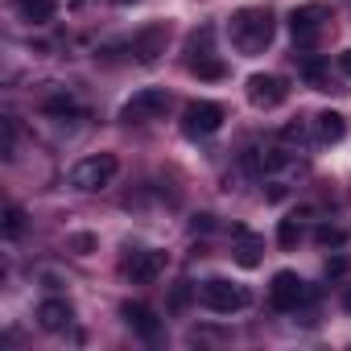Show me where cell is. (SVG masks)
I'll return each instance as SVG.
<instances>
[{
    "label": "cell",
    "mask_w": 351,
    "mask_h": 351,
    "mask_svg": "<svg viewBox=\"0 0 351 351\" xmlns=\"http://www.w3.org/2000/svg\"><path fill=\"white\" fill-rule=\"evenodd\" d=\"M228 38H232V46L240 50V54H265L269 50V42H273V13L269 9H240V13H232V21H228Z\"/></svg>",
    "instance_id": "6da1fadb"
},
{
    "label": "cell",
    "mask_w": 351,
    "mask_h": 351,
    "mask_svg": "<svg viewBox=\"0 0 351 351\" xmlns=\"http://www.w3.org/2000/svg\"><path fill=\"white\" fill-rule=\"evenodd\" d=\"M116 169H120L116 153H91V157L75 161V169H71V186H75V191H83V195H95V191L112 186Z\"/></svg>",
    "instance_id": "7a4b0ae2"
},
{
    "label": "cell",
    "mask_w": 351,
    "mask_h": 351,
    "mask_svg": "<svg viewBox=\"0 0 351 351\" xmlns=\"http://www.w3.org/2000/svg\"><path fill=\"white\" fill-rule=\"evenodd\" d=\"M169 112V91L165 87H141L132 91V99H124L120 120L124 124H145V120H161Z\"/></svg>",
    "instance_id": "3957f363"
},
{
    "label": "cell",
    "mask_w": 351,
    "mask_h": 351,
    "mask_svg": "<svg viewBox=\"0 0 351 351\" xmlns=\"http://www.w3.org/2000/svg\"><path fill=\"white\" fill-rule=\"evenodd\" d=\"M199 302H203L211 314H236V310L248 306V289L236 285V281H228V277H211V281H203Z\"/></svg>",
    "instance_id": "277c9868"
},
{
    "label": "cell",
    "mask_w": 351,
    "mask_h": 351,
    "mask_svg": "<svg viewBox=\"0 0 351 351\" xmlns=\"http://www.w3.org/2000/svg\"><path fill=\"white\" fill-rule=\"evenodd\" d=\"M314 298V289L298 277V273H289V269H281V273H273V285H269V306L273 310H281V314H289V310H298V306H306Z\"/></svg>",
    "instance_id": "5b68a950"
},
{
    "label": "cell",
    "mask_w": 351,
    "mask_h": 351,
    "mask_svg": "<svg viewBox=\"0 0 351 351\" xmlns=\"http://www.w3.org/2000/svg\"><path fill=\"white\" fill-rule=\"evenodd\" d=\"M326 21H330L326 5H302V9L289 13V34L302 50H310V46H318V34L326 29Z\"/></svg>",
    "instance_id": "8992f818"
},
{
    "label": "cell",
    "mask_w": 351,
    "mask_h": 351,
    "mask_svg": "<svg viewBox=\"0 0 351 351\" xmlns=\"http://www.w3.org/2000/svg\"><path fill=\"white\" fill-rule=\"evenodd\" d=\"M223 108L215 104V99H195V104H186V112H182V132L186 136H211V132H219L223 128Z\"/></svg>",
    "instance_id": "52a82bcc"
},
{
    "label": "cell",
    "mask_w": 351,
    "mask_h": 351,
    "mask_svg": "<svg viewBox=\"0 0 351 351\" xmlns=\"http://www.w3.org/2000/svg\"><path fill=\"white\" fill-rule=\"evenodd\" d=\"M165 42H169V25H165V21H153V25L136 29V34H132V54H136V62L153 66V62L165 54Z\"/></svg>",
    "instance_id": "ba28073f"
},
{
    "label": "cell",
    "mask_w": 351,
    "mask_h": 351,
    "mask_svg": "<svg viewBox=\"0 0 351 351\" xmlns=\"http://www.w3.org/2000/svg\"><path fill=\"white\" fill-rule=\"evenodd\" d=\"M285 95H289V87H285V79H277V75H252V79H248V104L261 108V112L285 104Z\"/></svg>",
    "instance_id": "9c48e42d"
},
{
    "label": "cell",
    "mask_w": 351,
    "mask_h": 351,
    "mask_svg": "<svg viewBox=\"0 0 351 351\" xmlns=\"http://www.w3.org/2000/svg\"><path fill=\"white\" fill-rule=\"evenodd\" d=\"M165 265H169V256H165V252L145 248V252H132V256L124 261V273H128L136 285H153V281L165 273Z\"/></svg>",
    "instance_id": "30bf717a"
},
{
    "label": "cell",
    "mask_w": 351,
    "mask_h": 351,
    "mask_svg": "<svg viewBox=\"0 0 351 351\" xmlns=\"http://www.w3.org/2000/svg\"><path fill=\"white\" fill-rule=\"evenodd\" d=\"M232 252H236V265H244V269H256L261 265V256H265V236H256L252 228H244V223H236L232 228Z\"/></svg>",
    "instance_id": "8fae6325"
},
{
    "label": "cell",
    "mask_w": 351,
    "mask_h": 351,
    "mask_svg": "<svg viewBox=\"0 0 351 351\" xmlns=\"http://www.w3.org/2000/svg\"><path fill=\"white\" fill-rule=\"evenodd\" d=\"M71 318H75V310H71V302H62V298H46V302L38 306V322H42V330H66Z\"/></svg>",
    "instance_id": "7c38bea8"
},
{
    "label": "cell",
    "mask_w": 351,
    "mask_h": 351,
    "mask_svg": "<svg viewBox=\"0 0 351 351\" xmlns=\"http://www.w3.org/2000/svg\"><path fill=\"white\" fill-rule=\"evenodd\" d=\"M120 314L128 318V326H132L136 335H145V339H157V335H161V322H157V314H153L149 306H141V302H124Z\"/></svg>",
    "instance_id": "4fadbf2b"
},
{
    "label": "cell",
    "mask_w": 351,
    "mask_h": 351,
    "mask_svg": "<svg viewBox=\"0 0 351 351\" xmlns=\"http://www.w3.org/2000/svg\"><path fill=\"white\" fill-rule=\"evenodd\" d=\"M314 132H318V141H322V145H335V141H343L347 120H343L339 112H318V116H314Z\"/></svg>",
    "instance_id": "5bb4252c"
},
{
    "label": "cell",
    "mask_w": 351,
    "mask_h": 351,
    "mask_svg": "<svg viewBox=\"0 0 351 351\" xmlns=\"http://www.w3.org/2000/svg\"><path fill=\"white\" fill-rule=\"evenodd\" d=\"M17 5V13L25 17V21H34V25H46L54 13H58V0H13Z\"/></svg>",
    "instance_id": "9a60e30c"
},
{
    "label": "cell",
    "mask_w": 351,
    "mask_h": 351,
    "mask_svg": "<svg viewBox=\"0 0 351 351\" xmlns=\"http://www.w3.org/2000/svg\"><path fill=\"white\" fill-rule=\"evenodd\" d=\"M191 71H195L199 79H223V75H228V66H223V58H215V54H203V58H191Z\"/></svg>",
    "instance_id": "2e32d148"
},
{
    "label": "cell",
    "mask_w": 351,
    "mask_h": 351,
    "mask_svg": "<svg viewBox=\"0 0 351 351\" xmlns=\"http://www.w3.org/2000/svg\"><path fill=\"white\" fill-rule=\"evenodd\" d=\"M21 228H25V211H21L17 203H9V207H5V240H17Z\"/></svg>",
    "instance_id": "e0dca14e"
},
{
    "label": "cell",
    "mask_w": 351,
    "mask_h": 351,
    "mask_svg": "<svg viewBox=\"0 0 351 351\" xmlns=\"http://www.w3.org/2000/svg\"><path fill=\"white\" fill-rule=\"evenodd\" d=\"M13 145H17V124L5 116L0 120V157H13Z\"/></svg>",
    "instance_id": "ac0fdd59"
},
{
    "label": "cell",
    "mask_w": 351,
    "mask_h": 351,
    "mask_svg": "<svg viewBox=\"0 0 351 351\" xmlns=\"http://www.w3.org/2000/svg\"><path fill=\"white\" fill-rule=\"evenodd\" d=\"M191 58H203V54H211V25H203L199 34H191Z\"/></svg>",
    "instance_id": "d6986e66"
},
{
    "label": "cell",
    "mask_w": 351,
    "mask_h": 351,
    "mask_svg": "<svg viewBox=\"0 0 351 351\" xmlns=\"http://www.w3.org/2000/svg\"><path fill=\"white\" fill-rule=\"evenodd\" d=\"M298 236H302L298 219H281V228H277V244H281V248H293V244H298Z\"/></svg>",
    "instance_id": "ffe728a7"
},
{
    "label": "cell",
    "mask_w": 351,
    "mask_h": 351,
    "mask_svg": "<svg viewBox=\"0 0 351 351\" xmlns=\"http://www.w3.org/2000/svg\"><path fill=\"white\" fill-rule=\"evenodd\" d=\"M302 75H306L318 91H326V75H322V62H318V58H306V62H302Z\"/></svg>",
    "instance_id": "44dd1931"
},
{
    "label": "cell",
    "mask_w": 351,
    "mask_h": 351,
    "mask_svg": "<svg viewBox=\"0 0 351 351\" xmlns=\"http://www.w3.org/2000/svg\"><path fill=\"white\" fill-rule=\"evenodd\" d=\"M281 141H289V145H306V141H310V128H306V120H298V124H285V128H281Z\"/></svg>",
    "instance_id": "7402d4cb"
},
{
    "label": "cell",
    "mask_w": 351,
    "mask_h": 351,
    "mask_svg": "<svg viewBox=\"0 0 351 351\" xmlns=\"http://www.w3.org/2000/svg\"><path fill=\"white\" fill-rule=\"evenodd\" d=\"M314 240H318L322 248H339V244H343L347 236H343L339 228H318V232H314Z\"/></svg>",
    "instance_id": "603a6c76"
},
{
    "label": "cell",
    "mask_w": 351,
    "mask_h": 351,
    "mask_svg": "<svg viewBox=\"0 0 351 351\" xmlns=\"http://www.w3.org/2000/svg\"><path fill=\"white\" fill-rule=\"evenodd\" d=\"M46 112L50 116H66V112H75V99L71 95H54V99H46Z\"/></svg>",
    "instance_id": "cb8c5ba5"
},
{
    "label": "cell",
    "mask_w": 351,
    "mask_h": 351,
    "mask_svg": "<svg viewBox=\"0 0 351 351\" xmlns=\"http://www.w3.org/2000/svg\"><path fill=\"white\" fill-rule=\"evenodd\" d=\"M351 269V261L347 256H335V261H326V277H343Z\"/></svg>",
    "instance_id": "d4e9b609"
},
{
    "label": "cell",
    "mask_w": 351,
    "mask_h": 351,
    "mask_svg": "<svg viewBox=\"0 0 351 351\" xmlns=\"http://www.w3.org/2000/svg\"><path fill=\"white\" fill-rule=\"evenodd\" d=\"M186 298H191V289H186V281L173 289V306H186Z\"/></svg>",
    "instance_id": "484cf974"
},
{
    "label": "cell",
    "mask_w": 351,
    "mask_h": 351,
    "mask_svg": "<svg viewBox=\"0 0 351 351\" xmlns=\"http://www.w3.org/2000/svg\"><path fill=\"white\" fill-rule=\"evenodd\" d=\"M339 71L351 79V50H343V54H339Z\"/></svg>",
    "instance_id": "4316f807"
},
{
    "label": "cell",
    "mask_w": 351,
    "mask_h": 351,
    "mask_svg": "<svg viewBox=\"0 0 351 351\" xmlns=\"http://www.w3.org/2000/svg\"><path fill=\"white\" fill-rule=\"evenodd\" d=\"M343 306H347V310H351V289H347V293H343Z\"/></svg>",
    "instance_id": "83f0119b"
},
{
    "label": "cell",
    "mask_w": 351,
    "mask_h": 351,
    "mask_svg": "<svg viewBox=\"0 0 351 351\" xmlns=\"http://www.w3.org/2000/svg\"><path fill=\"white\" fill-rule=\"evenodd\" d=\"M71 5H83V0H71Z\"/></svg>",
    "instance_id": "f1b7e54d"
},
{
    "label": "cell",
    "mask_w": 351,
    "mask_h": 351,
    "mask_svg": "<svg viewBox=\"0 0 351 351\" xmlns=\"http://www.w3.org/2000/svg\"><path fill=\"white\" fill-rule=\"evenodd\" d=\"M120 5H128V0H120Z\"/></svg>",
    "instance_id": "f546056e"
}]
</instances>
